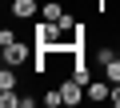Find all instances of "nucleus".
<instances>
[{
    "label": "nucleus",
    "instance_id": "nucleus-1",
    "mask_svg": "<svg viewBox=\"0 0 120 108\" xmlns=\"http://www.w3.org/2000/svg\"><path fill=\"white\" fill-rule=\"evenodd\" d=\"M32 48H36V44H32ZM32 48H28L24 40H12V44H4V64H12V68H16V64H28Z\"/></svg>",
    "mask_w": 120,
    "mask_h": 108
},
{
    "label": "nucleus",
    "instance_id": "nucleus-2",
    "mask_svg": "<svg viewBox=\"0 0 120 108\" xmlns=\"http://www.w3.org/2000/svg\"><path fill=\"white\" fill-rule=\"evenodd\" d=\"M60 92H64V104H68V108H76V104H84V100H88L84 84H80V80H72V76H68L64 84H60Z\"/></svg>",
    "mask_w": 120,
    "mask_h": 108
},
{
    "label": "nucleus",
    "instance_id": "nucleus-3",
    "mask_svg": "<svg viewBox=\"0 0 120 108\" xmlns=\"http://www.w3.org/2000/svg\"><path fill=\"white\" fill-rule=\"evenodd\" d=\"M40 8H44L40 0H12V16H16V20H32Z\"/></svg>",
    "mask_w": 120,
    "mask_h": 108
},
{
    "label": "nucleus",
    "instance_id": "nucleus-4",
    "mask_svg": "<svg viewBox=\"0 0 120 108\" xmlns=\"http://www.w3.org/2000/svg\"><path fill=\"white\" fill-rule=\"evenodd\" d=\"M88 100H96V104H104V100H112V80H92L88 88Z\"/></svg>",
    "mask_w": 120,
    "mask_h": 108
},
{
    "label": "nucleus",
    "instance_id": "nucleus-5",
    "mask_svg": "<svg viewBox=\"0 0 120 108\" xmlns=\"http://www.w3.org/2000/svg\"><path fill=\"white\" fill-rule=\"evenodd\" d=\"M40 16H44V20H56V24H60V16H64V0H44Z\"/></svg>",
    "mask_w": 120,
    "mask_h": 108
},
{
    "label": "nucleus",
    "instance_id": "nucleus-6",
    "mask_svg": "<svg viewBox=\"0 0 120 108\" xmlns=\"http://www.w3.org/2000/svg\"><path fill=\"white\" fill-rule=\"evenodd\" d=\"M16 84H20L16 80V68L4 64V68H0V92H16Z\"/></svg>",
    "mask_w": 120,
    "mask_h": 108
},
{
    "label": "nucleus",
    "instance_id": "nucleus-7",
    "mask_svg": "<svg viewBox=\"0 0 120 108\" xmlns=\"http://www.w3.org/2000/svg\"><path fill=\"white\" fill-rule=\"evenodd\" d=\"M72 80H80L84 88L92 84V72H88V64H84V60H72Z\"/></svg>",
    "mask_w": 120,
    "mask_h": 108
},
{
    "label": "nucleus",
    "instance_id": "nucleus-8",
    "mask_svg": "<svg viewBox=\"0 0 120 108\" xmlns=\"http://www.w3.org/2000/svg\"><path fill=\"white\" fill-rule=\"evenodd\" d=\"M92 56H96V64H104V68H108V64H112V60L120 56V52H116V48H108V44H100V48L92 52Z\"/></svg>",
    "mask_w": 120,
    "mask_h": 108
},
{
    "label": "nucleus",
    "instance_id": "nucleus-9",
    "mask_svg": "<svg viewBox=\"0 0 120 108\" xmlns=\"http://www.w3.org/2000/svg\"><path fill=\"white\" fill-rule=\"evenodd\" d=\"M40 104H44V108H60V104H64V92H60V88H48V92L40 96Z\"/></svg>",
    "mask_w": 120,
    "mask_h": 108
},
{
    "label": "nucleus",
    "instance_id": "nucleus-10",
    "mask_svg": "<svg viewBox=\"0 0 120 108\" xmlns=\"http://www.w3.org/2000/svg\"><path fill=\"white\" fill-rule=\"evenodd\" d=\"M0 108H20V96L16 92H0Z\"/></svg>",
    "mask_w": 120,
    "mask_h": 108
},
{
    "label": "nucleus",
    "instance_id": "nucleus-11",
    "mask_svg": "<svg viewBox=\"0 0 120 108\" xmlns=\"http://www.w3.org/2000/svg\"><path fill=\"white\" fill-rule=\"evenodd\" d=\"M104 76H108V80H112V84H120V56H116V60H112V64H108V68H104Z\"/></svg>",
    "mask_w": 120,
    "mask_h": 108
},
{
    "label": "nucleus",
    "instance_id": "nucleus-12",
    "mask_svg": "<svg viewBox=\"0 0 120 108\" xmlns=\"http://www.w3.org/2000/svg\"><path fill=\"white\" fill-rule=\"evenodd\" d=\"M112 104L120 108V84H112Z\"/></svg>",
    "mask_w": 120,
    "mask_h": 108
},
{
    "label": "nucleus",
    "instance_id": "nucleus-13",
    "mask_svg": "<svg viewBox=\"0 0 120 108\" xmlns=\"http://www.w3.org/2000/svg\"><path fill=\"white\" fill-rule=\"evenodd\" d=\"M116 52H120V48H116Z\"/></svg>",
    "mask_w": 120,
    "mask_h": 108
}]
</instances>
